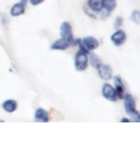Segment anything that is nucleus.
Listing matches in <instances>:
<instances>
[{"label": "nucleus", "instance_id": "f257e3e1", "mask_svg": "<svg viewBox=\"0 0 140 153\" xmlns=\"http://www.w3.org/2000/svg\"><path fill=\"white\" fill-rule=\"evenodd\" d=\"M122 100H124L125 111H126L129 116L132 118L133 122L139 123L140 122V113L136 109V102L134 97L132 94L125 93Z\"/></svg>", "mask_w": 140, "mask_h": 153}, {"label": "nucleus", "instance_id": "f03ea898", "mask_svg": "<svg viewBox=\"0 0 140 153\" xmlns=\"http://www.w3.org/2000/svg\"><path fill=\"white\" fill-rule=\"evenodd\" d=\"M60 33L61 37H62L64 39L69 42V44L71 46L76 45V38L73 36V31H72V26L69 22L64 21L61 24L60 27Z\"/></svg>", "mask_w": 140, "mask_h": 153}, {"label": "nucleus", "instance_id": "7ed1b4c3", "mask_svg": "<svg viewBox=\"0 0 140 153\" xmlns=\"http://www.w3.org/2000/svg\"><path fill=\"white\" fill-rule=\"evenodd\" d=\"M74 66L79 72L85 71L88 67V55L80 50L77 51L74 56Z\"/></svg>", "mask_w": 140, "mask_h": 153}, {"label": "nucleus", "instance_id": "20e7f679", "mask_svg": "<svg viewBox=\"0 0 140 153\" xmlns=\"http://www.w3.org/2000/svg\"><path fill=\"white\" fill-rule=\"evenodd\" d=\"M101 93L102 96L106 99L109 100V102H116L117 100V96L115 93V89L114 87L108 82H105L102 86V89H101Z\"/></svg>", "mask_w": 140, "mask_h": 153}, {"label": "nucleus", "instance_id": "39448f33", "mask_svg": "<svg viewBox=\"0 0 140 153\" xmlns=\"http://www.w3.org/2000/svg\"><path fill=\"white\" fill-rule=\"evenodd\" d=\"M127 40V33L124 30H122L121 28L116 29L115 32L110 36V41L113 43V45L115 46H122Z\"/></svg>", "mask_w": 140, "mask_h": 153}, {"label": "nucleus", "instance_id": "423d86ee", "mask_svg": "<svg viewBox=\"0 0 140 153\" xmlns=\"http://www.w3.org/2000/svg\"><path fill=\"white\" fill-rule=\"evenodd\" d=\"M26 5H27V1H22V0H20L18 3L13 4L11 7V9H10V16L13 17L22 16V14L25 13Z\"/></svg>", "mask_w": 140, "mask_h": 153}, {"label": "nucleus", "instance_id": "0eeeda50", "mask_svg": "<svg viewBox=\"0 0 140 153\" xmlns=\"http://www.w3.org/2000/svg\"><path fill=\"white\" fill-rule=\"evenodd\" d=\"M113 81H114V89H115V93H116L117 99L122 100L124 95H125V91H126V88H125V84L124 81L121 79L120 76H115L113 78Z\"/></svg>", "mask_w": 140, "mask_h": 153}, {"label": "nucleus", "instance_id": "6e6552de", "mask_svg": "<svg viewBox=\"0 0 140 153\" xmlns=\"http://www.w3.org/2000/svg\"><path fill=\"white\" fill-rule=\"evenodd\" d=\"M97 72L100 78L104 80H109L112 78V69L109 64H104L102 62L98 66Z\"/></svg>", "mask_w": 140, "mask_h": 153}, {"label": "nucleus", "instance_id": "1a4fd4ad", "mask_svg": "<svg viewBox=\"0 0 140 153\" xmlns=\"http://www.w3.org/2000/svg\"><path fill=\"white\" fill-rule=\"evenodd\" d=\"M81 40H82V43L84 44V46L89 52L96 50L100 45V41L97 39V38L94 36H85L84 38H82Z\"/></svg>", "mask_w": 140, "mask_h": 153}, {"label": "nucleus", "instance_id": "9d476101", "mask_svg": "<svg viewBox=\"0 0 140 153\" xmlns=\"http://www.w3.org/2000/svg\"><path fill=\"white\" fill-rule=\"evenodd\" d=\"M34 117H35V121L37 123H48L50 120V116L48 111H46L45 109H43L41 107H38L36 109Z\"/></svg>", "mask_w": 140, "mask_h": 153}, {"label": "nucleus", "instance_id": "9b49d317", "mask_svg": "<svg viewBox=\"0 0 140 153\" xmlns=\"http://www.w3.org/2000/svg\"><path fill=\"white\" fill-rule=\"evenodd\" d=\"M70 46L71 45L69 44L68 41H66L62 37H61L52 43L50 46V49L53 51H65L68 49Z\"/></svg>", "mask_w": 140, "mask_h": 153}, {"label": "nucleus", "instance_id": "f8f14e48", "mask_svg": "<svg viewBox=\"0 0 140 153\" xmlns=\"http://www.w3.org/2000/svg\"><path fill=\"white\" fill-rule=\"evenodd\" d=\"M1 106L3 110L7 113H13L14 111H16V109L18 107V103L16 100L13 99H8L5 100L2 102Z\"/></svg>", "mask_w": 140, "mask_h": 153}, {"label": "nucleus", "instance_id": "ddd939ff", "mask_svg": "<svg viewBox=\"0 0 140 153\" xmlns=\"http://www.w3.org/2000/svg\"><path fill=\"white\" fill-rule=\"evenodd\" d=\"M101 6L103 10H106L109 13L113 12L115 8L117 7V1L116 0H100Z\"/></svg>", "mask_w": 140, "mask_h": 153}, {"label": "nucleus", "instance_id": "4468645a", "mask_svg": "<svg viewBox=\"0 0 140 153\" xmlns=\"http://www.w3.org/2000/svg\"><path fill=\"white\" fill-rule=\"evenodd\" d=\"M86 7H88L90 11H92L97 14L99 12L102 11V6H101L100 0H86ZM98 17V16H97Z\"/></svg>", "mask_w": 140, "mask_h": 153}, {"label": "nucleus", "instance_id": "2eb2a0df", "mask_svg": "<svg viewBox=\"0 0 140 153\" xmlns=\"http://www.w3.org/2000/svg\"><path fill=\"white\" fill-rule=\"evenodd\" d=\"M102 59H101V57L98 56L94 54V53H89L88 54V63L93 67V68L97 69L98 66L102 63Z\"/></svg>", "mask_w": 140, "mask_h": 153}, {"label": "nucleus", "instance_id": "dca6fc26", "mask_svg": "<svg viewBox=\"0 0 140 153\" xmlns=\"http://www.w3.org/2000/svg\"><path fill=\"white\" fill-rule=\"evenodd\" d=\"M130 19H131L133 23H136V25H139L140 24V12L138 10H134V11L132 12Z\"/></svg>", "mask_w": 140, "mask_h": 153}, {"label": "nucleus", "instance_id": "f3484780", "mask_svg": "<svg viewBox=\"0 0 140 153\" xmlns=\"http://www.w3.org/2000/svg\"><path fill=\"white\" fill-rule=\"evenodd\" d=\"M123 23H124V19L122 16H117L116 18H115L114 23H113V27H114L115 30L121 28L123 26Z\"/></svg>", "mask_w": 140, "mask_h": 153}, {"label": "nucleus", "instance_id": "a211bd4d", "mask_svg": "<svg viewBox=\"0 0 140 153\" xmlns=\"http://www.w3.org/2000/svg\"><path fill=\"white\" fill-rule=\"evenodd\" d=\"M84 12L88 16H89L90 18H94V19H97V14H96L95 13H93L92 11H90V10L86 7V6H84Z\"/></svg>", "mask_w": 140, "mask_h": 153}, {"label": "nucleus", "instance_id": "6ab92c4d", "mask_svg": "<svg viewBox=\"0 0 140 153\" xmlns=\"http://www.w3.org/2000/svg\"><path fill=\"white\" fill-rule=\"evenodd\" d=\"M0 18H1V22L3 25H7L8 23V16L5 13H0Z\"/></svg>", "mask_w": 140, "mask_h": 153}, {"label": "nucleus", "instance_id": "aec40b11", "mask_svg": "<svg viewBox=\"0 0 140 153\" xmlns=\"http://www.w3.org/2000/svg\"><path fill=\"white\" fill-rule=\"evenodd\" d=\"M28 1L33 6H37V5H40L41 3L44 2V0H28Z\"/></svg>", "mask_w": 140, "mask_h": 153}, {"label": "nucleus", "instance_id": "412c9836", "mask_svg": "<svg viewBox=\"0 0 140 153\" xmlns=\"http://www.w3.org/2000/svg\"><path fill=\"white\" fill-rule=\"evenodd\" d=\"M132 121L130 119H128V118H122L121 120H120V123H131Z\"/></svg>", "mask_w": 140, "mask_h": 153}]
</instances>
